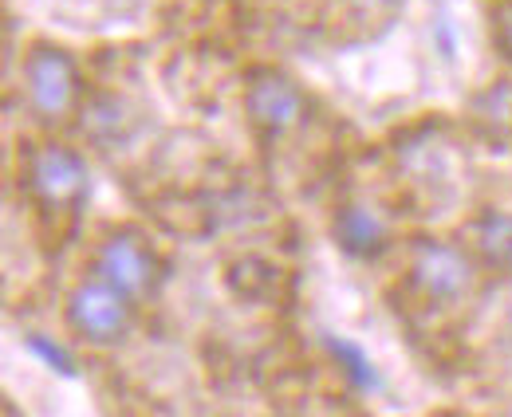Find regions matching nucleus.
Instances as JSON below:
<instances>
[{"label": "nucleus", "mask_w": 512, "mask_h": 417, "mask_svg": "<svg viewBox=\"0 0 512 417\" xmlns=\"http://www.w3.org/2000/svg\"><path fill=\"white\" fill-rule=\"evenodd\" d=\"M485 268L465 240L422 233L406 244V284L434 307H461L477 296Z\"/></svg>", "instance_id": "nucleus-1"}, {"label": "nucleus", "mask_w": 512, "mask_h": 417, "mask_svg": "<svg viewBox=\"0 0 512 417\" xmlns=\"http://www.w3.org/2000/svg\"><path fill=\"white\" fill-rule=\"evenodd\" d=\"M64 323L67 331L95 347V351H115L134 335L138 323V303L127 299L123 292H115L111 284H103L99 276H83L71 284V292L64 299Z\"/></svg>", "instance_id": "nucleus-5"}, {"label": "nucleus", "mask_w": 512, "mask_h": 417, "mask_svg": "<svg viewBox=\"0 0 512 417\" xmlns=\"http://www.w3.org/2000/svg\"><path fill=\"white\" fill-rule=\"evenodd\" d=\"M465 244L485 268V276H512V209H477L465 225Z\"/></svg>", "instance_id": "nucleus-9"}, {"label": "nucleus", "mask_w": 512, "mask_h": 417, "mask_svg": "<svg viewBox=\"0 0 512 417\" xmlns=\"http://www.w3.org/2000/svg\"><path fill=\"white\" fill-rule=\"evenodd\" d=\"M469 122L489 142H512V79H493L469 99Z\"/></svg>", "instance_id": "nucleus-10"}, {"label": "nucleus", "mask_w": 512, "mask_h": 417, "mask_svg": "<svg viewBox=\"0 0 512 417\" xmlns=\"http://www.w3.org/2000/svg\"><path fill=\"white\" fill-rule=\"evenodd\" d=\"M308 95L304 87L276 67H256L245 79V115L253 122L256 134L264 138H288L308 122Z\"/></svg>", "instance_id": "nucleus-6"}, {"label": "nucleus", "mask_w": 512, "mask_h": 417, "mask_svg": "<svg viewBox=\"0 0 512 417\" xmlns=\"http://www.w3.org/2000/svg\"><path fill=\"white\" fill-rule=\"evenodd\" d=\"M24 351L40 358L48 370H56V374H64V378H75V355L67 351L64 343H56L48 331H28V335H24Z\"/></svg>", "instance_id": "nucleus-12"}, {"label": "nucleus", "mask_w": 512, "mask_h": 417, "mask_svg": "<svg viewBox=\"0 0 512 417\" xmlns=\"http://www.w3.org/2000/svg\"><path fill=\"white\" fill-rule=\"evenodd\" d=\"M493 32H497V48L505 52V60L512 63V0H501L493 12Z\"/></svg>", "instance_id": "nucleus-14"}, {"label": "nucleus", "mask_w": 512, "mask_h": 417, "mask_svg": "<svg viewBox=\"0 0 512 417\" xmlns=\"http://www.w3.org/2000/svg\"><path fill=\"white\" fill-rule=\"evenodd\" d=\"M323 347H327V355H331V362L339 366V374L347 378V386L351 390H359V394H383L386 378L383 370H379V362L367 355L355 339H347V335H323Z\"/></svg>", "instance_id": "nucleus-11"}, {"label": "nucleus", "mask_w": 512, "mask_h": 417, "mask_svg": "<svg viewBox=\"0 0 512 417\" xmlns=\"http://www.w3.org/2000/svg\"><path fill=\"white\" fill-rule=\"evenodd\" d=\"M75 126L79 134L99 146V150H123L134 130H138V115L123 95H111V91H95L83 99L79 115H75Z\"/></svg>", "instance_id": "nucleus-8"}, {"label": "nucleus", "mask_w": 512, "mask_h": 417, "mask_svg": "<svg viewBox=\"0 0 512 417\" xmlns=\"http://www.w3.org/2000/svg\"><path fill=\"white\" fill-rule=\"evenodd\" d=\"M331 240L343 256L375 264L394 248V221L383 205L367 197H343L331 209Z\"/></svg>", "instance_id": "nucleus-7"}, {"label": "nucleus", "mask_w": 512, "mask_h": 417, "mask_svg": "<svg viewBox=\"0 0 512 417\" xmlns=\"http://www.w3.org/2000/svg\"><path fill=\"white\" fill-rule=\"evenodd\" d=\"M430 40H434V52H438L446 63L457 60V24L449 20L446 12L434 16V24H430Z\"/></svg>", "instance_id": "nucleus-13"}, {"label": "nucleus", "mask_w": 512, "mask_h": 417, "mask_svg": "<svg viewBox=\"0 0 512 417\" xmlns=\"http://www.w3.org/2000/svg\"><path fill=\"white\" fill-rule=\"evenodd\" d=\"M20 181L44 213H75L83 205V197L91 193V166L79 146L60 142V138H44L24 150Z\"/></svg>", "instance_id": "nucleus-4"}, {"label": "nucleus", "mask_w": 512, "mask_h": 417, "mask_svg": "<svg viewBox=\"0 0 512 417\" xmlns=\"http://www.w3.org/2000/svg\"><path fill=\"white\" fill-rule=\"evenodd\" d=\"M91 276H99L134 303H150L166 288V260L146 233H138L134 225H119L95 240Z\"/></svg>", "instance_id": "nucleus-3"}, {"label": "nucleus", "mask_w": 512, "mask_h": 417, "mask_svg": "<svg viewBox=\"0 0 512 417\" xmlns=\"http://www.w3.org/2000/svg\"><path fill=\"white\" fill-rule=\"evenodd\" d=\"M20 91H24V103L32 111V119L40 126H64L79 115L83 107V71L75 56L60 48V44H48V40H36L24 60H20Z\"/></svg>", "instance_id": "nucleus-2"}]
</instances>
